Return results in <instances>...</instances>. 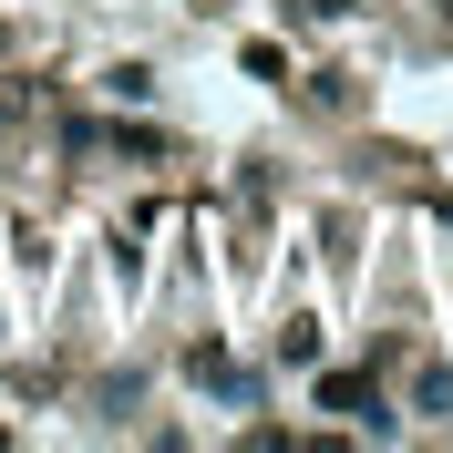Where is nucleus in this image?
<instances>
[{
	"label": "nucleus",
	"instance_id": "obj_1",
	"mask_svg": "<svg viewBox=\"0 0 453 453\" xmlns=\"http://www.w3.org/2000/svg\"><path fill=\"white\" fill-rule=\"evenodd\" d=\"M319 412H340V423H361V433H392V412H381V392H371V371H330V381H319Z\"/></svg>",
	"mask_w": 453,
	"mask_h": 453
},
{
	"label": "nucleus",
	"instance_id": "obj_2",
	"mask_svg": "<svg viewBox=\"0 0 453 453\" xmlns=\"http://www.w3.org/2000/svg\"><path fill=\"white\" fill-rule=\"evenodd\" d=\"M412 412H433V423H443V412H453V371H443V361H433L423 381H412Z\"/></svg>",
	"mask_w": 453,
	"mask_h": 453
},
{
	"label": "nucleus",
	"instance_id": "obj_3",
	"mask_svg": "<svg viewBox=\"0 0 453 453\" xmlns=\"http://www.w3.org/2000/svg\"><path fill=\"white\" fill-rule=\"evenodd\" d=\"M196 381H217V392H248V371L226 361V350H196Z\"/></svg>",
	"mask_w": 453,
	"mask_h": 453
},
{
	"label": "nucleus",
	"instance_id": "obj_4",
	"mask_svg": "<svg viewBox=\"0 0 453 453\" xmlns=\"http://www.w3.org/2000/svg\"><path fill=\"white\" fill-rule=\"evenodd\" d=\"M443 31H453V0H443Z\"/></svg>",
	"mask_w": 453,
	"mask_h": 453
}]
</instances>
